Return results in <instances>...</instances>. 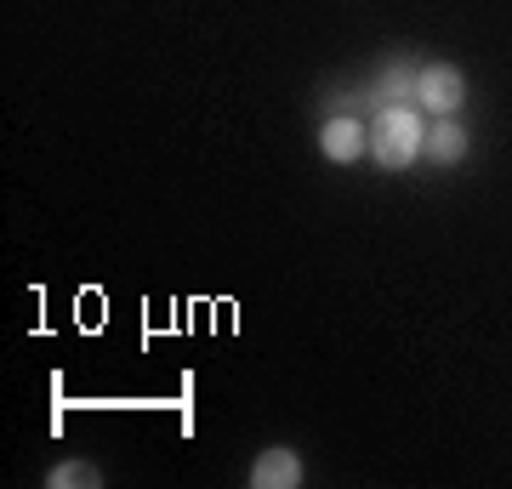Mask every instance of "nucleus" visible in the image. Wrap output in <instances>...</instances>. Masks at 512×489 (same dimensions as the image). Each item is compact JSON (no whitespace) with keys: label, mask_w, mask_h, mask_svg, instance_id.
Here are the masks:
<instances>
[{"label":"nucleus","mask_w":512,"mask_h":489,"mask_svg":"<svg viewBox=\"0 0 512 489\" xmlns=\"http://www.w3.org/2000/svg\"><path fill=\"white\" fill-rule=\"evenodd\" d=\"M46 484L52 489H92V484H103V472L86 467V461H63V467L46 472Z\"/></svg>","instance_id":"obj_7"},{"label":"nucleus","mask_w":512,"mask_h":489,"mask_svg":"<svg viewBox=\"0 0 512 489\" xmlns=\"http://www.w3.org/2000/svg\"><path fill=\"white\" fill-rule=\"evenodd\" d=\"M370 148V131L353 120V114H336V120H325V131H319V154L336 165H353L359 154Z\"/></svg>","instance_id":"obj_3"},{"label":"nucleus","mask_w":512,"mask_h":489,"mask_svg":"<svg viewBox=\"0 0 512 489\" xmlns=\"http://www.w3.org/2000/svg\"><path fill=\"white\" fill-rule=\"evenodd\" d=\"M416 91H421V69H393L376 97H382V109H387V103H416Z\"/></svg>","instance_id":"obj_6"},{"label":"nucleus","mask_w":512,"mask_h":489,"mask_svg":"<svg viewBox=\"0 0 512 489\" xmlns=\"http://www.w3.org/2000/svg\"><path fill=\"white\" fill-rule=\"evenodd\" d=\"M427 160H439V165H461L467 160V131L456 126V114H444L439 126L427 131V148H421Z\"/></svg>","instance_id":"obj_5"},{"label":"nucleus","mask_w":512,"mask_h":489,"mask_svg":"<svg viewBox=\"0 0 512 489\" xmlns=\"http://www.w3.org/2000/svg\"><path fill=\"white\" fill-rule=\"evenodd\" d=\"M416 103L427 114H456L461 103H467V74L456 69V63H433V69H421V91H416Z\"/></svg>","instance_id":"obj_2"},{"label":"nucleus","mask_w":512,"mask_h":489,"mask_svg":"<svg viewBox=\"0 0 512 489\" xmlns=\"http://www.w3.org/2000/svg\"><path fill=\"white\" fill-rule=\"evenodd\" d=\"M251 484L256 489H296L302 484V455L296 450H262L251 467Z\"/></svg>","instance_id":"obj_4"},{"label":"nucleus","mask_w":512,"mask_h":489,"mask_svg":"<svg viewBox=\"0 0 512 489\" xmlns=\"http://www.w3.org/2000/svg\"><path fill=\"white\" fill-rule=\"evenodd\" d=\"M421 148H427V131H421V114L410 103L376 109V126H370V154H376V165L404 171V165L421 160Z\"/></svg>","instance_id":"obj_1"}]
</instances>
